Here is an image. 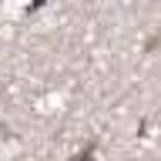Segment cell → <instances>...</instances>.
Masks as SVG:
<instances>
[{"instance_id":"cell-1","label":"cell","mask_w":161,"mask_h":161,"mask_svg":"<svg viewBox=\"0 0 161 161\" xmlns=\"http://www.w3.org/2000/svg\"><path fill=\"white\" fill-rule=\"evenodd\" d=\"M91 158H94V144H87V148L80 151L77 158H70V161H91Z\"/></svg>"}]
</instances>
